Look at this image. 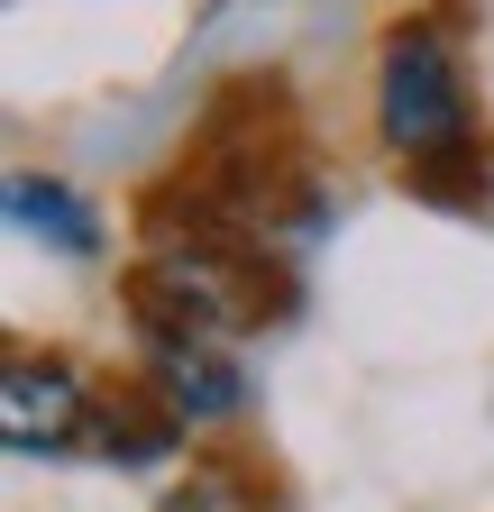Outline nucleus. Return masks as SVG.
<instances>
[{
    "label": "nucleus",
    "mask_w": 494,
    "mask_h": 512,
    "mask_svg": "<svg viewBox=\"0 0 494 512\" xmlns=\"http://www.w3.org/2000/svg\"><path fill=\"white\" fill-rule=\"evenodd\" d=\"M376 110H385V147L430 174V165H458L476 156V101H467V74L449 37L430 19H403L394 46H385V74H376Z\"/></svg>",
    "instance_id": "nucleus-1"
},
{
    "label": "nucleus",
    "mask_w": 494,
    "mask_h": 512,
    "mask_svg": "<svg viewBox=\"0 0 494 512\" xmlns=\"http://www.w3.org/2000/svg\"><path fill=\"white\" fill-rule=\"evenodd\" d=\"M0 430H10V458H55L92 430V394L74 366L55 357H10V384H0Z\"/></svg>",
    "instance_id": "nucleus-2"
},
{
    "label": "nucleus",
    "mask_w": 494,
    "mask_h": 512,
    "mask_svg": "<svg viewBox=\"0 0 494 512\" xmlns=\"http://www.w3.org/2000/svg\"><path fill=\"white\" fill-rule=\"evenodd\" d=\"M147 366H156V394L174 421H229L247 403V375L193 330H147Z\"/></svg>",
    "instance_id": "nucleus-3"
},
{
    "label": "nucleus",
    "mask_w": 494,
    "mask_h": 512,
    "mask_svg": "<svg viewBox=\"0 0 494 512\" xmlns=\"http://www.w3.org/2000/svg\"><path fill=\"white\" fill-rule=\"evenodd\" d=\"M10 229L19 238H37V247H55V256H74V266H92L101 256V211L83 202L74 183H55V174H10Z\"/></svg>",
    "instance_id": "nucleus-4"
},
{
    "label": "nucleus",
    "mask_w": 494,
    "mask_h": 512,
    "mask_svg": "<svg viewBox=\"0 0 494 512\" xmlns=\"http://www.w3.org/2000/svg\"><path fill=\"white\" fill-rule=\"evenodd\" d=\"M174 412H165V394H101L92 403V439L110 448V458H129V467H156L165 448H174Z\"/></svg>",
    "instance_id": "nucleus-5"
}]
</instances>
